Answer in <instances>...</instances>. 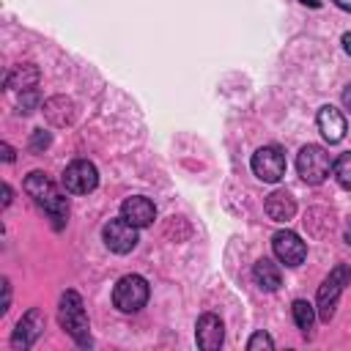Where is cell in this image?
Returning <instances> with one entry per match:
<instances>
[{
  "label": "cell",
  "mask_w": 351,
  "mask_h": 351,
  "mask_svg": "<svg viewBox=\"0 0 351 351\" xmlns=\"http://www.w3.org/2000/svg\"><path fill=\"white\" fill-rule=\"evenodd\" d=\"M247 348H250V351H258V348H274V340H271L266 332H255V335L247 340Z\"/></svg>",
  "instance_id": "44dd1931"
},
{
  "label": "cell",
  "mask_w": 351,
  "mask_h": 351,
  "mask_svg": "<svg viewBox=\"0 0 351 351\" xmlns=\"http://www.w3.org/2000/svg\"><path fill=\"white\" fill-rule=\"evenodd\" d=\"M112 302L121 313H137L148 302V282L140 274H126L112 288Z\"/></svg>",
  "instance_id": "277c9868"
},
{
  "label": "cell",
  "mask_w": 351,
  "mask_h": 351,
  "mask_svg": "<svg viewBox=\"0 0 351 351\" xmlns=\"http://www.w3.org/2000/svg\"><path fill=\"white\" fill-rule=\"evenodd\" d=\"M49 143H52V137H49V132H44V129H36V132L30 134V148H33V151H44Z\"/></svg>",
  "instance_id": "7402d4cb"
},
{
  "label": "cell",
  "mask_w": 351,
  "mask_h": 351,
  "mask_svg": "<svg viewBox=\"0 0 351 351\" xmlns=\"http://www.w3.org/2000/svg\"><path fill=\"white\" fill-rule=\"evenodd\" d=\"M332 170H335V178H337V184H340L343 189H351V151L340 154Z\"/></svg>",
  "instance_id": "d6986e66"
},
{
  "label": "cell",
  "mask_w": 351,
  "mask_h": 351,
  "mask_svg": "<svg viewBox=\"0 0 351 351\" xmlns=\"http://www.w3.org/2000/svg\"><path fill=\"white\" fill-rule=\"evenodd\" d=\"M44 118L52 126H69L74 121V101L66 96H52L44 101Z\"/></svg>",
  "instance_id": "9a60e30c"
},
{
  "label": "cell",
  "mask_w": 351,
  "mask_h": 351,
  "mask_svg": "<svg viewBox=\"0 0 351 351\" xmlns=\"http://www.w3.org/2000/svg\"><path fill=\"white\" fill-rule=\"evenodd\" d=\"M44 324H47V321H44V313H41L38 307H30V310L19 318V324H16L14 335H11V348H16V351L30 348V346L41 337Z\"/></svg>",
  "instance_id": "ba28073f"
},
{
  "label": "cell",
  "mask_w": 351,
  "mask_h": 351,
  "mask_svg": "<svg viewBox=\"0 0 351 351\" xmlns=\"http://www.w3.org/2000/svg\"><path fill=\"white\" fill-rule=\"evenodd\" d=\"M121 217L129 219L134 228H148V225L156 219V206H154L148 197L134 195V197H126V200H123Z\"/></svg>",
  "instance_id": "8fae6325"
},
{
  "label": "cell",
  "mask_w": 351,
  "mask_h": 351,
  "mask_svg": "<svg viewBox=\"0 0 351 351\" xmlns=\"http://www.w3.org/2000/svg\"><path fill=\"white\" fill-rule=\"evenodd\" d=\"M351 282V266L348 263H337L326 280L321 282L318 288V296H315V310H318V318L321 321H329L335 315V307H337V299L340 293L346 291V285Z\"/></svg>",
  "instance_id": "7a4b0ae2"
},
{
  "label": "cell",
  "mask_w": 351,
  "mask_h": 351,
  "mask_svg": "<svg viewBox=\"0 0 351 351\" xmlns=\"http://www.w3.org/2000/svg\"><path fill=\"white\" fill-rule=\"evenodd\" d=\"M137 230H140V228H134L129 219L118 217V219H110V222L104 225L101 239H104L107 250H112V252H118V255H126V252H132L134 244H137Z\"/></svg>",
  "instance_id": "8992f818"
},
{
  "label": "cell",
  "mask_w": 351,
  "mask_h": 351,
  "mask_svg": "<svg viewBox=\"0 0 351 351\" xmlns=\"http://www.w3.org/2000/svg\"><path fill=\"white\" fill-rule=\"evenodd\" d=\"M252 277H255V282H258L263 291H277V288H280V269H277V263L269 261V258H261V261L255 263Z\"/></svg>",
  "instance_id": "e0dca14e"
},
{
  "label": "cell",
  "mask_w": 351,
  "mask_h": 351,
  "mask_svg": "<svg viewBox=\"0 0 351 351\" xmlns=\"http://www.w3.org/2000/svg\"><path fill=\"white\" fill-rule=\"evenodd\" d=\"M315 123H318V132L324 134V140H329V143H340L346 134V115L332 104L318 110Z\"/></svg>",
  "instance_id": "7c38bea8"
},
{
  "label": "cell",
  "mask_w": 351,
  "mask_h": 351,
  "mask_svg": "<svg viewBox=\"0 0 351 351\" xmlns=\"http://www.w3.org/2000/svg\"><path fill=\"white\" fill-rule=\"evenodd\" d=\"M266 214H269L274 222H288V219H293V214H296V200H293V195L285 192V189H274V192L266 197Z\"/></svg>",
  "instance_id": "5bb4252c"
},
{
  "label": "cell",
  "mask_w": 351,
  "mask_h": 351,
  "mask_svg": "<svg viewBox=\"0 0 351 351\" xmlns=\"http://www.w3.org/2000/svg\"><path fill=\"white\" fill-rule=\"evenodd\" d=\"M36 82H38L36 63H19L5 77V88H11V90H30V88H36Z\"/></svg>",
  "instance_id": "2e32d148"
},
{
  "label": "cell",
  "mask_w": 351,
  "mask_h": 351,
  "mask_svg": "<svg viewBox=\"0 0 351 351\" xmlns=\"http://www.w3.org/2000/svg\"><path fill=\"white\" fill-rule=\"evenodd\" d=\"M343 49L351 55V33H343Z\"/></svg>",
  "instance_id": "4316f807"
},
{
  "label": "cell",
  "mask_w": 351,
  "mask_h": 351,
  "mask_svg": "<svg viewBox=\"0 0 351 351\" xmlns=\"http://www.w3.org/2000/svg\"><path fill=\"white\" fill-rule=\"evenodd\" d=\"M8 203H11V186L3 184V206H8Z\"/></svg>",
  "instance_id": "484cf974"
},
{
  "label": "cell",
  "mask_w": 351,
  "mask_h": 351,
  "mask_svg": "<svg viewBox=\"0 0 351 351\" xmlns=\"http://www.w3.org/2000/svg\"><path fill=\"white\" fill-rule=\"evenodd\" d=\"M99 184V173L93 167V162L88 159H77L66 167L63 173V186L71 192V195H85V192H93Z\"/></svg>",
  "instance_id": "52a82bcc"
},
{
  "label": "cell",
  "mask_w": 351,
  "mask_h": 351,
  "mask_svg": "<svg viewBox=\"0 0 351 351\" xmlns=\"http://www.w3.org/2000/svg\"><path fill=\"white\" fill-rule=\"evenodd\" d=\"M36 104H38V90L36 88L22 90V96H19V112H33Z\"/></svg>",
  "instance_id": "ffe728a7"
},
{
  "label": "cell",
  "mask_w": 351,
  "mask_h": 351,
  "mask_svg": "<svg viewBox=\"0 0 351 351\" xmlns=\"http://www.w3.org/2000/svg\"><path fill=\"white\" fill-rule=\"evenodd\" d=\"M291 310H293V321H296V326L307 335V332L313 329V321H315V307H313L307 299H296Z\"/></svg>",
  "instance_id": "ac0fdd59"
},
{
  "label": "cell",
  "mask_w": 351,
  "mask_h": 351,
  "mask_svg": "<svg viewBox=\"0 0 351 351\" xmlns=\"http://www.w3.org/2000/svg\"><path fill=\"white\" fill-rule=\"evenodd\" d=\"M302 3H304V5H313V8L318 5V0H302Z\"/></svg>",
  "instance_id": "83f0119b"
},
{
  "label": "cell",
  "mask_w": 351,
  "mask_h": 351,
  "mask_svg": "<svg viewBox=\"0 0 351 351\" xmlns=\"http://www.w3.org/2000/svg\"><path fill=\"white\" fill-rule=\"evenodd\" d=\"M343 104H346V110H351V82H348L346 90H343Z\"/></svg>",
  "instance_id": "d4e9b609"
},
{
  "label": "cell",
  "mask_w": 351,
  "mask_h": 351,
  "mask_svg": "<svg viewBox=\"0 0 351 351\" xmlns=\"http://www.w3.org/2000/svg\"><path fill=\"white\" fill-rule=\"evenodd\" d=\"M58 321L60 326L71 335V340L82 348L90 346V326H88V315L82 307V299L77 291H66L60 296V307H58Z\"/></svg>",
  "instance_id": "6da1fadb"
},
{
  "label": "cell",
  "mask_w": 351,
  "mask_h": 351,
  "mask_svg": "<svg viewBox=\"0 0 351 351\" xmlns=\"http://www.w3.org/2000/svg\"><path fill=\"white\" fill-rule=\"evenodd\" d=\"M8 304H11V285H8V280H3V307H0V313H5Z\"/></svg>",
  "instance_id": "603a6c76"
},
{
  "label": "cell",
  "mask_w": 351,
  "mask_h": 351,
  "mask_svg": "<svg viewBox=\"0 0 351 351\" xmlns=\"http://www.w3.org/2000/svg\"><path fill=\"white\" fill-rule=\"evenodd\" d=\"M271 247H274L277 261L285 263V266H299V263L304 261V255H307V244H304V241L299 239V233H293V230H280V233H274Z\"/></svg>",
  "instance_id": "9c48e42d"
},
{
  "label": "cell",
  "mask_w": 351,
  "mask_h": 351,
  "mask_svg": "<svg viewBox=\"0 0 351 351\" xmlns=\"http://www.w3.org/2000/svg\"><path fill=\"white\" fill-rule=\"evenodd\" d=\"M332 167H335V162L329 159V154L321 145H304L296 154V170L302 176V181H307V184L326 181V176L332 173Z\"/></svg>",
  "instance_id": "3957f363"
},
{
  "label": "cell",
  "mask_w": 351,
  "mask_h": 351,
  "mask_svg": "<svg viewBox=\"0 0 351 351\" xmlns=\"http://www.w3.org/2000/svg\"><path fill=\"white\" fill-rule=\"evenodd\" d=\"M250 167H252V173H255L261 181L277 184V181L285 176V154H282V148H277V145H263V148H258V151L252 154Z\"/></svg>",
  "instance_id": "5b68a950"
},
{
  "label": "cell",
  "mask_w": 351,
  "mask_h": 351,
  "mask_svg": "<svg viewBox=\"0 0 351 351\" xmlns=\"http://www.w3.org/2000/svg\"><path fill=\"white\" fill-rule=\"evenodd\" d=\"M25 192L41 206V208H47L49 203H55L58 197H60V192H58V186L41 173V170H36V173H30L27 178H25Z\"/></svg>",
  "instance_id": "4fadbf2b"
},
{
  "label": "cell",
  "mask_w": 351,
  "mask_h": 351,
  "mask_svg": "<svg viewBox=\"0 0 351 351\" xmlns=\"http://www.w3.org/2000/svg\"><path fill=\"white\" fill-rule=\"evenodd\" d=\"M0 151H3V159H5V162H14V151H11V145H8V143H3V145H0Z\"/></svg>",
  "instance_id": "cb8c5ba5"
},
{
  "label": "cell",
  "mask_w": 351,
  "mask_h": 351,
  "mask_svg": "<svg viewBox=\"0 0 351 351\" xmlns=\"http://www.w3.org/2000/svg\"><path fill=\"white\" fill-rule=\"evenodd\" d=\"M195 340H197V348L203 351H217L225 340V329H222V321L214 315V313H203L197 318V326H195Z\"/></svg>",
  "instance_id": "30bf717a"
}]
</instances>
